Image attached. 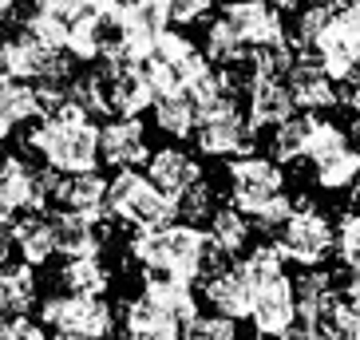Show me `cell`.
Returning a JSON list of instances; mask_svg holds the SVG:
<instances>
[{"label":"cell","instance_id":"obj_20","mask_svg":"<svg viewBox=\"0 0 360 340\" xmlns=\"http://www.w3.org/2000/svg\"><path fill=\"white\" fill-rule=\"evenodd\" d=\"M123 332L135 340H179L182 320L159 301H150L147 293H139V297L123 301Z\"/></svg>","mask_w":360,"mask_h":340},{"label":"cell","instance_id":"obj_13","mask_svg":"<svg viewBox=\"0 0 360 340\" xmlns=\"http://www.w3.org/2000/svg\"><path fill=\"white\" fill-rule=\"evenodd\" d=\"M222 20L233 28V36L242 40L245 52H254V48H262V44L289 40L285 20H281V8H274L269 0H226Z\"/></svg>","mask_w":360,"mask_h":340},{"label":"cell","instance_id":"obj_34","mask_svg":"<svg viewBox=\"0 0 360 340\" xmlns=\"http://www.w3.org/2000/svg\"><path fill=\"white\" fill-rule=\"evenodd\" d=\"M68 96H72L75 103L84 107L91 119H107V115H111V103H107V72H103V64H96L91 72H84L79 79H72V84H68Z\"/></svg>","mask_w":360,"mask_h":340},{"label":"cell","instance_id":"obj_21","mask_svg":"<svg viewBox=\"0 0 360 340\" xmlns=\"http://www.w3.org/2000/svg\"><path fill=\"white\" fill-rule=\"evenodd\" d=\"M8 234H12V254L20 261H28L32 269L48 266L56 257V230H52V218H44V210L16 214Z\"/></svg>","mask_w":360,"mask_h":340},{"label":"cell","instance_id":"obj_36","mask_svg":"<svg viewBox=\"0 0 360 340\" xmlns=\"http://www.w3.org/2000/svg\"><path fill=\"white\" fill-rule=\"evenodd\" d=\"M214 190H210V182L206 178H198L194 182V186H186V190L179 194V198H174V218H179V222H206V218H210L214 214Z\"/></svg>","mask_w":360,"mask_h":340},{"label":"cell","instance_id":"obj_6","mask_svg":"<svg viewBox=\"0 0 360 340\" xmlns=\"http://www.w3.org/2000/svg\"><path fill=\"white\" fill-rule=\"evenodd\" d=\"M337 84L360 79V0H333L325 28L305 48Z\"/></svg>","mask_w":360,"mask_h":340},{"label":"cell","instance_id":"obj_37","mask_svg":"<svg viewBox=\"0 0 360 340\" xmlns=\"http://www.w3.org/2000/svg\"><path fill=\"white\" fill-rule=\"evenodd\" d=\"M325 336L360 340V297L337 293V301H333V308H328V317H325Z\"/></svg>","mask_w":360,"mask_h":340},{"label":"cell","instance_id":"obj_29","mask_svg":"<svg viewBox=\"0 0 360 340\" xmlns=\"http://www.w3.org/2000/svg\"><path fill=\"white\" fill-rule=\"evenodd\" d=\"M150 119H155V127L162 131L167 138H191L194 135V123H198V107L186 91H170V96H155L150 103Z\"/></svg>","mask_w":360,"mask_h":340},{"label":"cell","instance_id":"obj_1","mask_svg":"<svg viewBox=\"0 0 360 340\" xmlns=\"http://www.w3.org/2000/svg\"><path fill=\"white\" fill-rule=\"evenodd\" d=\"M131 257H135L143 269H155V273H170L182 277V281H198L202 273L226 266L230 257L210 242V234L194 222H167L159 230H139L127 242Z\"/></svg>","mask_w":360,"mask_h":340},{"label":"cell","instance_id":"obj_8","mask_svg":"<svg viewBox=\"0 0 360 340\" xmlns=\"http://www.w3.org/2000/svg\"><path fill=\"white\" fill-rule=\"evenodd\" d=\"M333 237L337 225L328 222V214L317 210L309 198H293V210L277 225V254L301 269H313L333 257Z\"/></svg>","mask_w":360,"mask_h":340},{"label":"cell","instance_id":"obj_35","mask_svg":"<svg viewBox=\"0 0 360 340\" xmlns=\"http://www.w3.org/2000/svg\"><path fill=\"white\" fill-rule=\"evenodd\" d=\"M333 254L340 257V266L349 269V277H360V206L340 214L337 237H333Z\"/></svg>","mask_w":360,"mask_h":340},{"label":"cell","instance_id":"obj_38","mask_svg":"<svg viewBox=\"0 0 360 340\" xmlns=\"http://www.w3.org/2000/svg\"><path fill=\"white\" fill-rule=\"evenodd\" d=\"M182 336L186 340H233L238 336V320L226 317V313H194L186 325H182Z\"/></svg>","mask_w":360,"mask_h":340},{"label":"cell","instance_id":"obj_17","mask_svg":"<svg viewBox=\"0 0 360 340\" xmlns=\"http://www.w3.org/2000/svg\"><path fill=\"white\" fill-rule=\"evenodd\" d=\"M285 87H289V96H293V107H301V111H328V107L340 103L337 79L309 52L293 60V67L285 72Z\"/></svg>","mask_w":360,"mask_h":340},{"label":"cell","instance_id":"obj_22","mask_svg":"<svg viewBox=\"0 0 360 340\" xmlns=\"http://www.w3.org/2000/svg\"><path fill=\"white\" fill-rule=\"evenodd\" d=\"M147 178L155 182L162 194L179 198L186 186H194V182L202 178V162L182 147H159V150L147 155Z\"/></svg>","mask_w":360,"mask_h":340},{"label":"cell","instance_id":"obj_7","mask_svg":"<svg viewBox=\"0 0 360 340\" xmlns=\"http://www.w3.org/2000/svg\"><path fill=\"white\" fill-rule=\"evenodd\" d=\"M40 325L48 336L68 340H96L115 332V308L107 305V293H52L40 305Z\"/></svg>","mask_w":360,"mask_h":340},{"label":"cell","instance_id":"obj_40","mask_svg":"<svg viewBox=\"0 0 360 340\" xmlns=\"http://www.w3.org/2000/svg\"><path fill=\"white\" fill-rule=\"evenodd\" d=\"M24 4H28V0H0V24L12 20V16H16V12L24 8Z\"/></svg>","mask_w":360,"mask_h":340},{"label":"cell","instance_id":"obj_32","mask_svg":"<svg viewBox=\"0 0 360 340\" xmlns=\"http://www.w3.org/2000/svg\"><path fill=\"white\" fill-rule=\"evenodd\" d=\"M309 119H313V111H305V115H289L281 119L277 127H269L274 135H269V155H274L281 166H297V162H305V143H309Z\"/></svg>","mask_w":360,"mask_h":340},{"label":"cell","instance_id":"obj_33","mask_svg":"<svg viewBox=\"0 0 360 340\" xmlns=\"http://www.w3.org/2000/svg\"><path fill=\"white\" fill-rule=\"evenodd\" d=\"M202 52H206V60L218 64V67H242L245 55H250L222 16H214V20L206 24V44H202Z\"/></svg>","mask_w":360,"mask_h":340},{"label":"cell","instance_id":"obj_9","mask_svg":"<svg viewBox=\"0 0 360 340\" xmlns=\"http://www.w3.org/2000/svg\"><path fill=\"white\" fill-rule=\"evenodd\" d=\"M143 75L150 79L155 96H170V91H186L198 79L210 60L186 32H159V40L150 44V52L143 55Z\"/></svg>","mask_w":360,"mask_h":340},{"label":"cell","instance_id":"obj_16","mask_svg":"<svg viewBox=\"0 0 360 340\" xmlns=\"http://www.w3.org/2000/svg\"><path fill=\"white\" fill-rule=\"evenodd\" d=\"M147 127L139 123V115H111L99 123V162H107L111 170H123L147 162Z\"/></svg>","mask_w":360,"mask_h":340},{"label":"cell","instance_id":"obj_31","mask_svg":"<svg viewBox=\"0 0 360 340\" xmlns=\"http://www.w3.org/2000/svg\"><path fill=\"white\" fill-rule=\"evenodd\" d=\"M56 285L68 289V293H107L111 289V269L103 266L99 254L68 257L64 269L56 273Z\"/></svg>","mask_w":360,"mask_h":340},{"label":"cell","instance_id":"obj_11","mask_svg":"<svg viewBox=\"0 0 360 340\" xmlns=\"http://www.w3.org/2000/svg\"><path fill=\"white\" fill-rule=\"evenodd\" d=\"M194 143H198V150L210 155V159H233V155H242V150H254L257 127L245 119V111L238 107V99H233V103L202 111L198 123H194Z\"/></svg>","mask_w":360,"mask_h":340},{"label":"cell","instance_id":"obj_2","mask_svg":"<svg viewBox=\"0 0 360 340\" xmlns=\"http://www.w3.org/2000/svg\"><path fill=\"white\" fill-rule=\"evenodd\" d=\"M226 182H230V206L250 218L257 234H277V225L285 222L293 210V194L285 186V166L269 155L242 150L226 162Z\"/></svg>","mask_w":360,"mask_h":340},{"label":"cell","instance_id":"obj_4","mask_svg":"<svg viewBox=\"0 0 360 340\" xmlns=\"http://www.w3.org/2000/svg\"><path fill=\"white\" fill-rule=\"evenodd\" d=\"M103 210L111 222L127 225L131 234H139V230H159V225L174 222V198L162 194L135 166H123V170H115V178H107Z\"/></svg>","mask_w":360,"mask_h":340},{"label":"cell","instance_id":"obj_26","mask_svg":"<svg viewBox=\"0 0 360 340\" xmlns=\"http://www.w3.org/2000/svg\"><path fill=\"white\" fill-rule=\"evenodd\" d=\"M40 119V91L28 79H0V138L16 135V127Z\"/></svg>","mask_w":360,"mask_h":340},{"label":"cell","instance_id":"obj_30","mask_svg":"<svg viewBox=\"0 0 360 340\" xmlns=\"http://www.w3.org/2000/svg\"><path fill=\"white\" fill-rule=\"evenodd\" d=\"M206 234H210V242L222 249L226 257H238L250 245V237H254V225H250V218H245L238 206H214V214L206 218Z\"/></svg>","mask_w":360,"mask_h":340},{"label":"cell","instance_id":"obj_5","mask_svg":"<svg viewBox=\"0 0 360 340\" xmlns=\"http://www.w3.org/2000/svg\"><path fill=\"white\" fill-rule=\"evenodd\" d=\"M305 162L313 166V182L328 194H345L360 186V147H352L345 127L328 119H309V143H305Z\"/></svg>","mask_w":360,"mask_h":340},{"label":"cell","instance_id":"obj_27","mask_svg":"<svg viewBox=\"0 0 360 340\" xmlns=\"http://www.w3.org/2000/svg\"><path fill=\"white\" fill-rule=\"evenodd\" d=\"M36 305V269L28 261H0V317L32 313Z\"/></svg>","mask_w":360,"mask_h":340},{"label":"cell","instance_id":"obj_25","mask_svg":"<svg viewBox=\"0 0 360 340\" xmlns=\"http://www.w3.org/2000/svg\"><path fill=\"white\" fill-rule=\"evenodd\" d=\"M297 107H293L285 79H250L245 84V119L254 127H277Z\"/></svg>","mask_w":360,"mask_h":340},{"label":"cell","instance_id":"obj_15","mask_svg":"<svg viewBox=\"0 0 360 340\" xmlns=\"http://www.w3.org/2000/svg\"><path fill=\"white\" fill-rule=\"evenodd\" d=\"M297 293V325L289 336H325V317L337 301V281L325 273V266H313L293 281Z\"/></svg>","mask_w":360,"mask_h":340},{"label":"cell","instance_id":"obj_12","mask_svg":"<svg viewBox=\"0 0 360 340\" xmlns=\"http://www.w3.org/2000/svg\"><path fill=\"white\" fill-rule=\"evenodd\" d=\"M56 174L52 166H28L24 159L16 155H4L0 159V206L16 218L24 210H44V206L52 202V186H56Z\"/></svg>","mask_w":360,"mask_h":340},{"label":"cell","instance_id":"obj_24","mask_svg":"<svg viewBox=\"0 0 360 340\" xmlns=\"http://www.w3.org/2000/svg\"><path fill=\"white\" fill-rule=\"evenodd\" d=\"M52 230H56V254H64V257H84V254H99L103 249V222L96 214L56 210Z\"/></svg>","mask_w":360,"mask_h":340},{"label":"cell","instance_id":"obj_14","mask_svg":"<svg viewBox=\"0 0 360 340\" xmlns=\"http://www.w3.org/2000/svg\"><path fill=\"white\" fill-rule=\"evenodd\" d=\"M250 325L257 336H289L297 325V293H293V277L281 273L274 281H265L262 289H254L250 301Z\"/></svg>","mask_w":360,"mask_h":340},{"label":"cell","instance_id":"obj_39","mask_svg":"<svg viewBox=\"0 0 360 340\" xmlns=\"http://www.w3.org/2000/svg\"><path fill=\"white\" fill-rule=\"evenodd\" d=\"M214 0H170V24L179 28H194V24L210 20Z\"/></svg>","mask_w":360,"mask_h":340},{"label":"cell","instance_id":"obj_19","mask_svg":"<svg viewBox=\"0 0 360 340\" xmlns=\"http://www.w3.org/2000/svg\"><path fill=\"white\" fill-rule=\"evenodd\" d=\"M56 210H75V214H96L107 218V178L99 170H75V174H60L52 186Z\"/></svg>","mask_w":360,"mask_h":340},{"label":"cell","instance_id":"obj_3","mask_svg":"<svg viewBox=\"0 0 360 340\" xmlns=\"http://www.w3.org/2000/svg\"><path fill=\"white\" fill-rule=\"evenodd\" d=\"M24 147L32 155H40V162L52 166L56 174L96 170L99 166V123L68 96L60 111L36 119V127L24 135Z\"/></svg>","mask_w":360,"mask_h":340},{"label":"cell","instance_id":"obj_10","mask_svg":"<svg viewBox=\"0 0 360 340\" xmlns=\"http://www.w3.org/2000/svg\"><path fill=\"white\" fill-rule=\"evenodd\" d=\"M72 75V55L64 48L44 44L28 28L0 40V79H28V84H64Z\"/></svg>","mask_w":360,"mask_h":340},{"label":"cell","instance_id":"obj_18","mask_svg":"<svg viewBox=\"0 0 360 340\" xmlns=\"http://www.w3.org/2000/svg\"><path fill=\"white\" fill-rule=\"evenodd\" d=\"M103 64V60H96ZM107 72V103H111V115H147L150 103H155V87L143 75L139 64H103Z\"/></svg>","mask_w":360,"mask_h":340},{"label":"cell","instance_id":"obj_28","mask_svg":"<svg viewBox=\"0 0 360 340\" xmlns=\"http://www.w3.org/2000/svg\"><path fill=\"white\" fill-rule=\"evenodd\" d=\"M194 281H182V277H170V273H155V269H143V293L150 301H159L162 308H170L174 317L186 325V320L198 313V297H194Z\"/></svg>","mask_w":360,"mask_h":340},{"label":"cell","instance_id":"obj_23","mask_svg":"<svg viewBox=\"0 0 360 340\" xmlns=\"http://www.w3.org/2000/svg\"><path fill=\"white\" fill-rule=\"evenodd\" d=\"M202 301L214 308V313H226L233 320L250 317V285L242 281V273L233 266H218L210 273H202Z\"/></svg>","mask_w":360,"mask_h":340}]
</instances>
